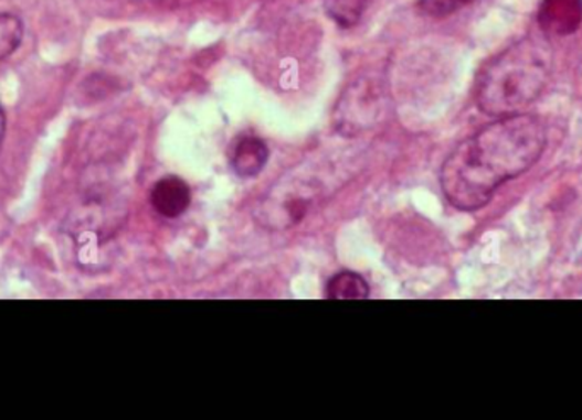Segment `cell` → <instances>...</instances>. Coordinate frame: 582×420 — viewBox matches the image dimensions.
<instances>
[{
	"label": "cell",
	"instance_id": "3",
	"mask_svg": "<svg viewBox=\"0 0 582 420\" xmlns=\"http://www.w3.org/2000/svg\"><path fill=\"white\" fill-rule=\"evenodd\" d=\"M538 24L553 36L575 33L582 24V0H542Z\"/></svg>",
	"mask_w": 582,
	"mask_h": 420
},
{
	"label": "cell",
	"instance_id": "8",
	"mask_svg": "<svg viewBox=\"0 0 582 420\" xmlns=\"http://www.w3.org/2000/svg\"><path fill=\"white\" fill-rule=\"evenodd\" d=\"M24 40V24L11 12H0V62L18 52Z\"/></svg>",
	"mask_w": 582,
	"mask_h": 420
},
{
	"label": "cell",
	"instance_id": "10",
	"mask_svg": "<svg viewBox=\"0 0 582 420\" xmlns=\"http://www.w3.org/2000/svg\"><path fill=\"white\" fill-rule=\"evenodd\" d=\"M6 137V112L0 106V149H2V143H4Z\"/></svg>",
	"mask_w": 582,
	"mask_h": 420
},
{
	"label": "cell",
	"instance_id": "9",
	"mask_svg": "<svg viewBox=\"0 0 582 420\" xmlns=\"http://www.w3.org/2000/svg\"><path fill=\"white\" fill-rule=\"evenodd\" d=\"M474 0H417V9L433 18H446L467 8Z\"/></svg>",
	"mask_w": 582,
	"mask_h": 420
},
{
	"label": "cell",
	"instance_id": "6",
	"mask_svg": "<svg viewBox=\"0 0 582 420\" xmlns=\"http://www.w3.org/2000/svg\"><path fill=\"white\" fill-rule=\"evenodd\" d=\"M326 294L332 300H364L370 294V287L357 272L342 271L330 278Z\"/></svg>",
	"mask_w": 582,
	"mask_h": 420
},
{
	"label": "cell",
	"instance_id": "2",
	"mask_svg": "<svg viewBox=\"0 0 582 420\" xmlns=\"http://www.w3.org/2000/svg\"><path fill=\"white\" fill-rule=\"evenodd\" d=\"M552 75L549 43L523 37L484 65L475 80L480 111L496 118L523 112L542 96Z\"/></svg>",
	"mask_w": 582,
	"mask_h": 420
},
{
	"label": "cell",
	"instance_id": "5",
	"mask_svg": "<svg viewBox=\"0 0 582 420\" xmlns=\"http://www.w3.org/2000/svg\"><path fill=\"white\" fill-rule=\"evenodd\" d=\"M269 159V150L261 138L247 134L239 138L237 146L232 153V169L241 177H256Z\"/></svg>",
	"mask_w": 582,
	"mask_h": 420
},
{
	"label": "cell",
	"instance_id": "7",
	"mask_svg": "<svg viewBox=\"0 0 582 420\" xmlns=\"http://www.w3.org/2000/svg\"><path fill=\"white\" fill-rule=\"evenodd\" d=\"M368 6L370 0H324L327 14L341 28L357 26Z\"/></svg>",
	"mask_w": 582,
	"mask_h": 420
},
{
	"label": "cell",
	"instance_id": "4",
	"mask_svg": "<svg viewBox=\"0 0 582 420\" xmlns=\"http://www.w3.org/2000/svg\"><path fill=\"white\" fill-rule=\"evenodd\" d=\"M154 209L166 218H178L191 205V190L176 175L160 179L150 194Z\"/></svg>",
	"mask_w": 582,
	"mask_h": 420
},
{
	"label": "cell",
	"instance_id": "1",
	"mask_svg": "<svg viewBox=\"0 0 582 420\" xmlns=\"http://www.w3.org/2000/svg\"><path fill=\"white\" fill-rule=\"evenodd\" d=\"M546 146L537 116H502L453 150L440 174L443 194L456 209H480L497 187L533 168Z\"/></svg>",
	"mask_w": 582,
	"mask_h": 420
}]
</instances>
